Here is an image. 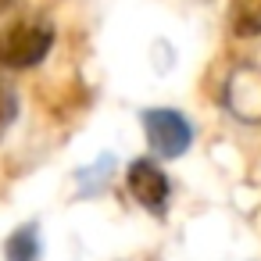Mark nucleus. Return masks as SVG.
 Segmentation results:
<instances>
[{"instance_id": "obj_1", "label": "nucleus", "mask_w": 261, "mask_h": 261, "mask_svg": "<svg viewBox=\"0 0 261 261\" xmlns=\"http://www.w3.org/2000/svg\"><path fill=\"white\" fill-rule=\"evenodd\" d=\"M54 47V25L47 18H29L0 33V68H33Z\"/></svg>"}, {"instance_id": "obj_2", "label": "nucleus", "mask_w": 261, "mask_h": 261, "mask_svg": "<svg viewBox=\"0 0 261 261\" xmlns=\"http://www.w3.org/2000/svg\"><path fill=\"white\" fill-rule=\"evenodd\" d=\"M143 133L158 158H179L193 143V125L175 108H150L143 111Z\"/></svg>"}, {"instance_id": "obj_3", "label": "nucleus", "mask_w": 261, "mask_h": 261, "mask_svg": "<svg viewBox=\"0 0 261 261\" xmlns=\"http://www.w3.org/2000/svg\"><path fill=\"white\" fill-rule=\"evenodd\" d=\"M225 108L240 122H261V68L240 65L225 83Z\"/></svg>"}, {"instance_id": "obj_4", "label": "nucleus", "mask_w": 261, "mask_h": 261, "mask_svg": "<svg viewBox=\"0 0 261 261\" xmlns=\"http://www.w3.org/2000/svg\"><path fill=\"white\" fill-rule=\"evenodd\" d=\"M125 186H129V193H133L143 207H150V211H165V204H168V197H172L168 175H165L150 158H136V161L129 165Z\"/></svg>"}, {"instance_id": "obj_5", "label": "nucleus", "mask_w": 261, "mask_h": 261, "mask_svg": "<svg viewBox=\"0 0 261 261\" xmlns=\"http://www.w3.org/2000/svg\"><path fill=\"white\" fill-rule=\"evenodd\" d=\"M4 257L8 261H40V225L25 222L22 229H15L4 243Z\"/></svg>"}, {"instance_id": "obj_6", "label": "nucleus", "mask_w": 261, "mask_h": 261, "mask_svg": "<svg viewBox=\"0 0 261 261\" xmlns=\"http://www.w3.org/2000/svg\"><path fill=\"white\" fill-rule=\"evenodd\" d=\"M229 25L236 36H261V0H229Z\"/></svg>"}, {"instance_id": "obj_7", "label": "nucleus", "mask_w": 261, "mask_h": 261, "mask_svg": "<svg viewBox=\"0 0 261 261\" xmlns=\"http://www.w3.org/2000/svg\"><path fill=\"white\" fill-rule=\"evenodd\" d=\"M18 118V97L8 83H0V136L11 129V122Z\"/></svg>"}]
</instances>
